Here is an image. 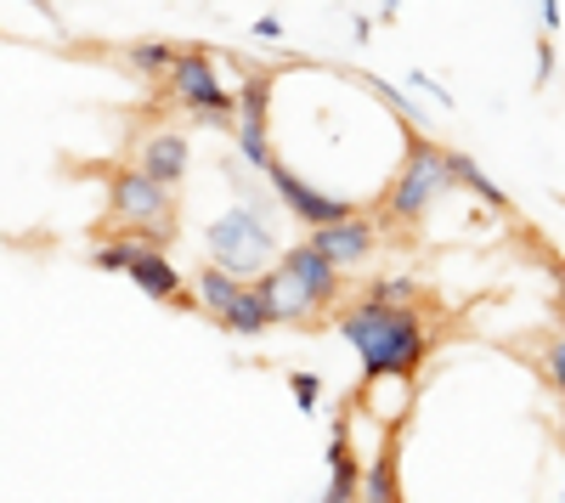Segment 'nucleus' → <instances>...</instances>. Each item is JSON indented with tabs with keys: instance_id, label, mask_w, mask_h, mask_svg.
Wrapping results in <instances>:
<instances>
[{
	"instance_id": "nucleus-1",
	"label": "nucleus",
	"mask_w": 565,
	"mask_h": 503,
	"mask_svg": "<svg viewBox=\"0 0 565 503\" xmlns=\"http://www.w3.org/2000/svg\"><path fill=\"white\" fill-rule=\"evenodd\" d=\"M334 323L345 334V345L362 356L367 379H413L424 351H430V334H424L418 311H407L402 300H356L345 311H334Z\"/></svg>"
},
{
	"instance_id": "nucleus-2",
	"label": "nucleus",
	"mask_w": 565,
	"mask_h": 503,
	"mask_svg": "<svg viewBox=\"0 0 565 503\" xmlns=\"http://www.w3.org/2000/svg\"><path fill=\"white\" fill-rule=\"evenodd\" d=\"M402 136H407V159H402L396 181H391L385 199H380V215L391 226H418L424 215L436 210V199H447L458 188V175H452V153L436 148L413 119H402Z\"/></svg>"
},
{
	"instance_id": "nucleus-3",
	"label": "nucleus",
	"mask_w": 565,
	"mask_h": 503,
	"mask_svg": "<svg viewBox=\"0 0 565 503\" xmlns=\"http://www.w3.org/2000/svg\"><path fill=\"white\" fill-rule=\"evenodd\" d=\"M108 221L114 226H136V238L148 244H170L175 238V199L159 175L148 170H114L108 181Z\"/></svg>"
},
{
	"instance_id": "nucleus-4",
	"label": "nucleus",
	"mask_w": 565,
	"mask_h": 503,
	"mask_svg": "<svg viewBox=\"0 0 565 503\" xmlns=\"http://www.w3.org/2000/svg\"><path fill=\"white\" fill-rule=\"evenodd\" d=\"M204 244H210V260H221L226 271H238V278H249V283L260 278L266 266H277V255H282L277 238H271V226H266V215L249 210V204L215 215Z\"/></svg>"
},
{
	"instance_id": "nucleus-5",
	"label": "nucleus",
	"mask_w": 565,
	"mask_h": 503,
	"mask_svg": "<svg viewBox=\"0 0 565 503\" xmlns=\"http://www.w3.org/2000/svg\"><path fill=\"white\" fill-rule=\"evenodd\" d=\"M170 90L186 103V114H193L199 125H238V97H226V85L215 74V57L199 52V45H186V52H175V68H170Z\"/></svg>"
},
{
	"instance_id": "nucleus-6",
	"label": "nucleus",
	"mask_w": 565,
	"mask_h": 503,
	"mask_svg": "<svg viewBox=\"0 0 565 503\" xmlns=\"http://www.w3.org/2000/svg\"><path fill=\"white\" fill-rule=\"evenodd\" d=\"M277 266L289 271V278H295L300 289H306V300H311L322 317L340 306V271H345V266H340V260H328L317 244H295V249H282V255H277Z\"/></svg>"
},
{
	"instance_id": "nucleus-7",
	"label": "nucleus",
	"mask_w": 565,
	"mask_h": 503,
	"mask_svg": "<svg viewBox=\"0 0 565 503\" xmlns=\"http://www.w3.org/2000/svg\"><path fill=\"white\" fill-rule=\"evenodd\" d=\"M130 283L148 295V300H164V306H186V311H199V295H186L181 289V271L170 266L164 244H148V238H136V255H130Z\"/></svg>"
},
{
	"instance_id": "nucleus-8",
	"label": "nucleus",
	"mask_w": 565,
	"mask_h": 503,
	"mask_svg": "<svg viewBox=\"0 0 565 503\" xmlns=\"http://www.w3.org/2000/svg\"><path fill=\"white\" fill-rule=\"evenodd\" d=\"M266 103H271V74L244 63V90H238V148L249 164H271L266 142Z\"/></svg>"
},
{
	"instance_id": "nucleus-9",
	"label": "nucleus",
	"mask_w": 565,
	"mask_h": 503,
	"mask_svg": "<svg viewBox=\"0 0 565 503\" xmlns=\"http://www.w3.org/2000/svg\"><path fill=\"white\" fill-rule=\"evenodd\" d=\"M266 170H271V188H277V199L289 204V210H295L306 226H334V221H345V215H362L351 199H328V193L306 188V181H300L289 164H277V159H271Z\"/></svg>"
},
{
	"instance_id": "nucleus-10",
	"label": "nucleus",
	"mask_w": 565,
	"mask_h": 503,
	"mask_svg": "<svg viewBox=\"0 0 565 503\" xmlns=\"http://www.w3.org/2000/svg\"><path fill=\"white\" fill-rule=\"evenodd\" d=\"M328 260H340V266H362L373 249H380V226H373L367 215H345L334 226H317V238H311Z\"/></svg>"
},
{
	"instance_id": "nucleus-11",
	"label": "nucleus",
	"mask_w": 565,
	"mask_h": 503,
	"mask_svg": "<svg viewBox=\"0 0 565 503\" xmlns=\"http://www.w3.org/2000/svg\"><path fill=\"white\" fill-rule=\"evenodd\" d=\"M260 295H266V306H271V317L277 323H295V329H322V311L306 300V289L289 278L282 266H271V271H260Z\"/></svg>"
},
{
	"instance_id": "nucleus-12",
	"label": "nucleus",
	"mask_w": 565,
	"mask_h": 503,
	"mask_svg": "<svg viewBox=\"0 0 565 503\" xmlns=\"http://www.w3.org/2000/svg\"><path fill=\"white\" fill-rule=\"evenodd\" d=\"M244 283H249V278H238V271H226L221 260H204V266L193 271V295H199V311L221 323V317L232 311V300L244 295Z\"/></svg>"
},
{
	"instance_id": "nucleus-13",
	"label": "nucleus",
	"mask_w": 565,
	"mask_h": 503,
	"mask_svg": "<svg viewBox=\"0 0 565 503\" xmlns=\"http://www.w3.org/2000/svg\"><path fill=\"white\" fill-rule=\"evenodd\" d=\"M136 164L148 170V175H159L164 188H175V181L186 175V164H193V153H186V142L181 136H170V130H159V136H148L141 142V153H136Z\"/></svg>"
},
{
	"instance_id": "nucleus-14",
	"label": "nucleus",
	"mask_w": 565,
	"mask_h": 503,
	"mask_svg": "<svg viewBox=\"0 0 565 503\" xmlns=\"http://www.w3.org/2000/svg\"><path fill=\"white\" fill-rule=\"evenodd\" d=\"M271 323H277V317H271L260 283H244V295L232 300V311L221 317V329H226V334H238V340H255V334H266Z\"/></svg>"
},
{
	"instance_id": "nucleus-15",
	"label": "nucleus",
	"mask_w": 565,
	"mask_h": 503,
	"mask_svg": "<svg viewBox=\"0 0 565 503\" xmlns=\"http://www.w3.org/2000/svg\"><path fill=\"white\" fill-rule=\"evenodd\" d=\"M328 464H334V481H328V503H345L362 492V470H356V452H351V436L334 430V441H328Z\"/></svg>"
},
{
	"instance_id": "nucleus-16",
	"label": "nucleus",
	"mask_w": 565,
	"mask_h": 503,
	"mask_svg": "<svg viewBox=\"0 0 565 503\" xmlns=\"http://www.w3.org/2000/svg\"><path fill=\"white\" fill-rule=\"evenodd\" d=\"M175 52H181V45H170V40H136V45H125V63H130L141 79H170Z\"/></svg>"
},
{
	"instance_id": "nucleus-17",
	"label": "nucleus",
	"mask_w": 565,
	"mask_h": 503,
	"mask_svg": "<svg viewBox=\"0 0 565 503\" xmlns=\"http://www.w3.org/2000/svg\"><path fill=\"white\" fill-rule=\"evenodd\" d=\"M452 175H458V188H469V193H476L487 210H509V199L492 188V181H487V170L481 164H469L463 153H452Z\"/></svg>"
},
{
	"instance_id": "nucleus-18",
	"label": "nucleus",
	"mask_w": 565,
	"mask_h": 503,
	"mask_svg": "<svg viewBox=\"0 0 565 503\" xmlns=\"http://www.w3.org/2000/svg\"><path fill=\"white\" fill-rule=\"evenodd\" d=\"M362 492H367V497H402V486H396V447H385L380 464L362 475Z\"/></svg>"
},
{
	"instance_id": "nucleus-19",
	"label": "nucleus",
	"mask_w": 565,
	"mask_h": 503,
	"mask_svg": "<svg viewBox=\"0 0 565 503\" xmlns=\"http://www.w3.org/2000/svg\"><path fill=\"white\" fill-rule=\"evenodd\" d=\"M289 390H295V402H300V414H317V402H322V379H317V374H295Z\"/></svg>"
},
{
	"instance_id": "nucleus-20",
	"label": "nucleus",
	"mask_w": 565,
	"mask_h": 503,
	"mask_svg": "<svg viewBox=\"0 0 565 503\" xmlns=\"http://www.w3.org/2000/svg\"><path fill=\"white\" fill-rule=\"evenodd\" d=\"M543 374H548V385L565 396V340H548V356H543Z\"/></svg>"
},
{
	"instance_id": "nucleus-21",
	"label": "nucleus",
	"mask_w": 565,
	"mask_h": 503,
	"mask_svg": "<svg viewBox=\"0 0 565 503\" xmlns=\"http://www.w3.org/2000/svg\"><path fill=\"white\" fill-rule=\"evenodd\" d=\"M548 79H554V34L537 40V85H548Z\"/></svg>"
},
{
	"instance_id": "nucleus-22",
	"label": "nucleus",
	"mask_w": 565,
	"mask_h": 503,
	"mask_svg": "<svg viewBox=\"0 0 565 503\" xmlns=\"http://www.w3.org/2000/svg\"><path fill=\"white\" fill-rule=\"evenodd\" d=\"M413 283H367V300H407Z\"/></svg>"
},
{
	"instance_id": "nucleus-23",
	"label": "nucleus",
	"mask_w": 565,
	"mask_h": 503,
	"mask_svg": "<svg viewBox=\"0 0 565 503\" xmlns=\"http://www.w3.org/2000/svg\"><path fill=\"white\" fill-rule=\"evenodd\" d=\"M407 85H418V90H430V97H436L441 108H452V97H447V90H441V85H436L430 74H407Z\"/></svg>"
},
{
	"instance_id": "nucleus-24",
	"label": "nucleus",
	"mask_w": 565,
	"mask_h": 503,
	"mask_svg": "<svg viewBox=\"0 0 565 503\" xmlns=\"http://www.w3.org/2000/svg\"><path fill=\"white\" fill-rule=\"evenodd\" d=\"M255 34H260V40H277L282 23H277V18H255Z\"/></svg>"
},
{
	"instance_id": "nucleus-25",
	"label": "nucleus",
	"mask_w": 565,
	"mask_h": 503,
	"mask_svg": "<svg viewBox=\"0 0 565 503\" xmlns=\"http://www.w3.org/2000/svg\"><path fill=\"white\" fill-rule=\"evenodd\" d=\"M554 278H559V311H565V260H554Z\"/></svg>"
},
{
	"instance_id": "nucleus-26",
	"label": "nucleus",
	"mask_w": 565,
	"mask_h": 503,
	"mask_svg": "<svg viewBox=\"0 0 565 503\" xmlns=\"http://www.w3.org/2000/svg\"><path fill=\"white\" fill-rule=\"evenodd\" d=\"M29 7H40V12H52V0H29Z\"/></svg>"
}]
</instances>
